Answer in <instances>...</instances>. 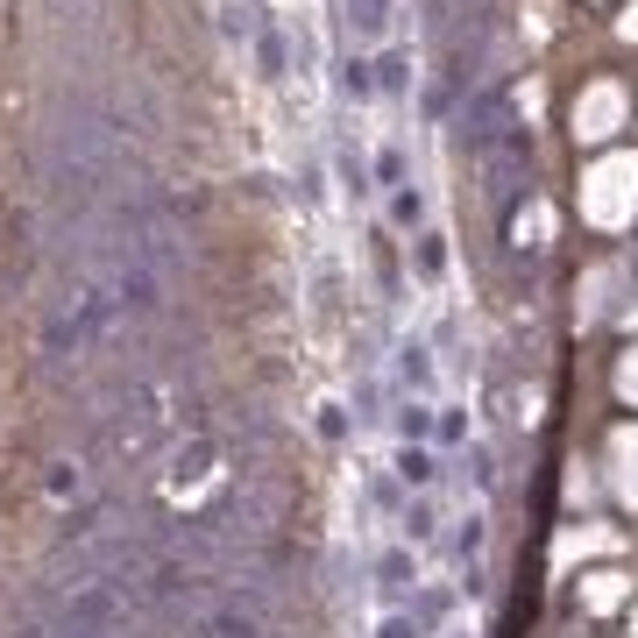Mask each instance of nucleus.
I'll return each mask as SVG.
<instances>
[{
    "label": "nucleus",
    "instance_id": "obj_1",
    "mask_svg": "<svg viewBox=\"0 0 638 638\" xmlns=\"http://www.w3.org/2000/svg\"><path fill=\"white\" fill-rule=\"evenodd\" d=\"M199 638H263V617H256V610H242L234 596H220V603H206V610H199Z\"/></svg>",
    "mask_w": 638,
    "mask_h": 638
},
{
    "label": "nucleus",
    "instance_id": "obj_4",
    "mask_svg": "<svg viewBox=\"0 0 638 638\" xmlns=\"http://www.w3.org/2000/svg\"><path fill=\"white\" fill-rule=\"evenodd\" d=\"M341 93H348V100H369V93H376V64L348 57V64H341Z\"/></svg>",
    "mask_w": 638,
    "mask_h": 638
},
{
    "label": "nucleus",
    "instance_id": "obj_2",
    "mask_svg": "<svg viewBox=\"0 0 638 638\" xmlns=\"http://www.w3.org/2000/svg\"><path fill=\"white\" fill-rule=\"evenodd\" d=\"M348 22H355V36H383L390 29V0H348Z\"/></svg>",
    "mask_w": 638,
    "mask_h": 638
},
{
    "label": "nucleus",
    "instance_id": "obj_9",
    "mask_svg": "<svg viewBox=\"0 0 638 638\" xmlns=\"http://www.w3.org/2000/svg\"><path fill=\"white\" fill-rule=\"evenodd\" d=\"M397 426H405V440H419V433H426V412H419V405H405V412H397Z\"/></svg>",
    "mask_w": 638,
    "mask_h": 638
},
{
    "label": "nucleus",
    "instance_id": "obj_11",
    "mask_svg": "<svg viewBox=\"0 0 638 638\" xmlns=\"http://www.w3.org/2000/svg\"><path fill=\"white\" fill-rule=\"evenodd\" d=\"M383 638H412V624H405V617H390V624H383Z\"/></svg>",
    "mask_w": 638,
    "mask_h": 638
},
{
    "label": "nucleus",
    "instance_id": "obj_8",
    "mask_svg": "<svg viewBox=\"0 0 638 638\" xmlns=\"http://www.w3.org/2000/svg\"><path fill=\"white\" fill-rule=\"evenodd\" d=\"M390 213H397V220H405V227H412V220L426 213V199H419V192H397V206H390Z\"/></svg>",
    "mask_w": 638,
    "mask_h": 638
},
{
    "label": "nucleus",
    "instance_id": "obj_3",
    "mask_svg": "<svg viewBox=\"0 0 638 638\" xmlns=\"http://www.w3.org/2000/svg\"><path fill=\"white\" fill-rule=\"evenodd\" d=\"M206 461H213V440H206V433H199V440H192V447H185V454H178V461H171V483H178V490H185V483H192V475H206Z\"/></svg>",
    "mask_w": 638,
    "mask_h": 638
},
{
    "label": "nucleus",
    "instance_id": "obj_5",
    "mask_svg": "<svg viewBox=\"0 0 638 638\" xmlns=\"http://www.w3.org/2000/svg\"><path fill=\"white\" fill-rule=\"evenodd\" d=\"M405 78H412V64H405V50H390V57L376 64V86H390V93H397V86H405Z\"/></svg>",
    "mask_w": 638,
    "mask_h": 638
},
{
    "label": "nucleus",
    "instance_id": "obj_10",
    "mask_svg": "<svg viewBox=\"0 0 638 638\" xmlns=\"http://www.w3.org/2000/svg\"><path fill=\"white\" fill-rule=\"evenodd\" d=\"M256 50H263V64H270V78H277V71H284V43H277V36H263Z\"/></svg>",
    "mask_w": 638,
    "mask_h": 638
},
{
    "label": "nucleus",
    "instance_id": "obj_12",
    "mask_svg": "<svg viewBox=\"0 0 638 638\" xmlns=\"http://www.w3.org/2000/svg\"><path fill=\"white\" fill-rule=\"evenodd\" d=\"M440 8H461V0H440Z\"/></svg>",
    "mask_w": 638,
    "mask_h": 638
},
{
    "label": "nucleus",
    "instance_id": "obj_6",
    "mask_svg": "<svg viewBox=\"0 0 638 638\" xmlns=\"http://www.w3.org/2000/svg\"><path fill=\"white\" fill-rule=\"evenodd\" d=\"M78 483H86L78 461H57V468H50V497H78Z\"/></svg>",
    "mask_w": 638,
    "mask_h": 638
},
{
    "label": "nucleus",
    "instance_id": "obj_7",
    "mask_svg": "<svg viewBox=\"0 0 638 638\" xmlns=\"http://www.w3.org/2000/svg\"><path fill=\"white\" fill-rule=\"evenodd\" d=\"M397 468H405V483H433V454H419V447H405Z\"/></svg>",
    "mask_w": 638,
    "mask_h": 638
}]
</instances>
